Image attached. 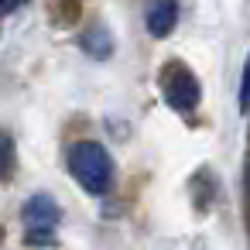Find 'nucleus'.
I'll return each instance as SVG.
<instances>
[{
  "mask_svg": "<svg viewBox=\"0 0 250 250\" xmlns=\"http://www.w3.org/2000/svg\"><path fill=\"white\" fill-rule=\"evenodd\" d=\"M69 171L89 195H103L113 185V161L96 141H79L69 147Z\"/></svg>",
  "mask_w": 250,
  "mask_h": 250,
  "instance_id": "f257e3e1",
  "label": "nucleus"
},
{
  "mask_svg": "<svg viewBox=\"0 0 250 250\" xmlns=\"http://www.w3.org/2000/svg\"><path fill=\"white\" fill-rule=\"evenodd\" d=\"M158 86H161L165 103L171 110H178V113H192L199 106V100H202V86H199L195 72L188 65H182V62H168L161 69V76H158Z\"/></svg>",
  "mask_w": 250,
  "mask_h": 250,
  "instance_id": "f03ea898",
  "label": "nucleus"
},
{
  "mask_svg": "<svg viewBox=\"0 0 250 250\" xmlns=\"http://www.w3.org/2000/svg\"><path fill=\"white\" fill-rule=\"evenodd\" d=\"M21 216H24V223H28V226L52 229V226L62 219V209H59V202H55L52 195H45V192H35V195H28V199H24V206H21Z\"/></svg>",
  "mask_w": 250,
  "mask_h": 250,
  "instance_id": "7ed1b4c3",
  "label": "nucleus"
},
{
  "mask_svg": "<svg viewBox=\"0 0 250 250\" xmlns=\"http://www.w3.org/2000/svg\"><path fill=\"white\" fill-rule=\"evenodd\" d=\"M178 24V0H154L147 11V31L154 38H168Z\"/></svg>",
  "mask_w": 250,
  "mask_h": 250,
  "instance_id": "20e7f679",
  "label": "nucleus"
},
{
  "mask_svg": "<svg viewBox=\"0 0 250 250\" xmlns=\"http://www.w3.org/2000/svg\"><path fill=\"white\" fill-rule=\"evenodd\" d=\"M79 45H83V52L93 55V59H110V52H113V38H110V31H106L103 24L86 28V35L79 38Z\"/></svg>",
  "mask_w": 250,
  "mask_h": 250,
  "instance_id": "39448f33",
  "label": "nucleus"
},
{
  "mask_svg": "<svg viewBox=\"0 0 250 250\" xmlns=\"http://www.w3.org/2000/svg\"><path fill=\"white\" fill-rule=\"evenodd\" d=\"M192 199L199 202V209H209V202L216 199V178L209 168H199L192 178Z\"/></svg>",
  "mask_w": 250,
  "mask_h": 250,
  "instance_id": "423d86ee",
  "label": "nucleus"
},
{
  "mask_svg": "<svg viewBox=\"0 0 250 250\" xmlns=\"http://www.w3.org/2000/svg\"><path fill=\"white\" fill-rule=\"evenodd\" d=\"M11 171H14V141L0 134V178H7Z\"/></svg>",
  "mask_w": 250,
  "mask_h": 250,
  "instance_id": "0eeeda50",
  "label": "nucleus"
},
{
  "mask_svg": "<svg viewBox=\"0 0 250 250\" xmlns=\"http://www.w3.org/2000/svg\"><path fill=\"white\" fill-rule=\"evenodd\" d=\"M250 110V59L243 62V76H240V113Z\"/></svg>",
  "mask_w": 250,
  "mask_h": 250,
  "instance_id": "6e6552de",
  "label": "nucleus"
},
{
  "mask_svg": "<svg viewBox=\"0 0 250 250\" xmlns=\"http://www.w3.org/2000/svg\"><path fill=\"white\" fill-rule=\"evenodd\" d=\"M18 7H21V0H0V11H4V14H11Z\"/></svg>",
  "mask_w": 250,
  "mask_h": 250,
  "instance_id": "1a4fd4ad",
  "label": "nucleus"
},
{
  "mask_svg": "<svg viewBox=\"0 0 250 250\" xmlns=\"http://www.w3.org/2000/svg\"><path fill=\"white\" fill-rule=\"evenodd\" d=\"M247 182H250V165H247Z\"/></svg>",
  "mask_w": 250,
  "mask_h": 250,
  "instance_id": "9d476101",
  "label": "nucleus"
}]
</instances>
